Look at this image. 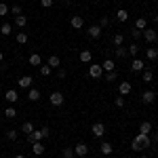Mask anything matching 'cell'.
Wrapping results in <instances>:
<instances>
[{
  "instance_id": "28",
  "label": "cell",
  "mask_w": 158,
  "mask_h": 158,
  "mask_svg": "<svg viewBox=\"0 0 158 158\" xmlns=\"http://www.w3.org/2000/svg\"><path fill=\"white\" fill-rule=\"evenodd\" d=\"M103 78H106V82H114V80L118 78V72H116V70H112V72H106V74H103Z\"/></svg>"
},
{
  "instance_id": "29",
  "label": "cell",
  "mask_w": 158,
  "mask_h": 158,
  "mask_svg": "<svg viewBox=\"0 0 158 158\" xmlns=\"http://www.w3.org/2000/svg\"><path fill=\"white\" fill-rule=\"evenodd\" d=\"M4 116H6L9 120H13V118H17V110L13 108V106H9V108L4 110Z\"/></svg>"
},
{
  "instance_id": "39",
  "label": "cell",
  "mask_w": 158,
  "mask_h": 158,
  "mask_svg": "<svg viewBox=\"0 0 158 158\" xmlns=\"http://www.w3.org/2000/svg\"><path fill=\"white\" fill-rule=\"evenodd\" d=\"M122 42H124V36H122V34H116V36H114V44H116V47H122Z\"/></svg>"
},
{
  "instance_id": "44",
  "label": "cell",
  "mask_w": 158,
  "mask_h": 158,
  "mask_svg": "<svg viewBox=\"0 0 158 158\" xmlns=\"http://www.w3.org/2000/svg\"><path fill=\"white\" fill-rule=\"evenodd\" d=\"M57 76H59V78H65V76H68V72H65L63 68H57Z\"/></svg>"
},
{
  "instance_id": "8",
  "label": "cell",
  "mask_w": 158,
  "mask_h": 158,
  "mask_svg": "<svg viewBox=\"0 0 158 158\" xmlns=\"http://www.w3.org/2000/svg\"><path fill=\"white\" fill-rule=\"evenodd\" d=\"M70 25H72L74 30H82V27H85V19H82L80 15H74L72 19H70Z\"/></svg>"
},
{
  "instance_id": "23",
  "label": "cell",
  "mask_w": 158,
  "mask_h": 158,
  "mask_svg": "<svg viewBox=\"0 0 158 158\" xmlns=\"http://www.w3.org/2000/svg\"><path fill=\"white\" fill-rule=\"evenodd\" d=\"M0 34H2V36H11L13 34V25L11 23H2L0 25Z\"/></svg>"
},
{
  "instance_id": "48",
  "label": "cell",
  "mask_w": 158,
  "mask_h": 158,
  "mask_svg": "<svg viewBox=\"0 0 158 158\" xmlns=\"http://www.w3.org/2000/svg\"><path fill=\"white\" fill-rule=\"evenodd\" d=\"M15 158H25V156L23 154H15Z\"/></svg>"
},
{
  "instance_id": "10",
  "label": "cell",
  "mask_w": 158,
  "mask_h": 158,
  "mask_svg": "<svg viewBox=\"0 0 158 158\" xmlns=\"http://www.w3.org/2000/svg\"><path fill=\"white\" fill-rule=\"evenodd\" d=\"M141 36L146 38V42H150V44H152V42H156V38H158V34H156V30H143V34H141Z\"/></svg>"
},
{
  "instance_id": "33",
  "label": "cell",
  "mask_w": 158,
  "mask_h": 158,
  "mask_svg": "<svg viewBox=\"0 0 158 158\" xmlns=\"http://www.w3.org/2000/svg\"><path fill=\"white\" fill-rule=\"evenodd\" d=\"M152 78H154V74L150 72V70H143V72H141V80H143V82H152Z\"/></svg>"
},
{
  "instance_id": "12",
  "label": "cell",
  "mask_w": 158,
  "mask_h": 158,
  "mask_svg": "<svg viewBox=\"0 0 158 158\" xmlns=\"http://www.w3.org/2000/svg\"><path fill=\"white\" fill-rule=\"evenodd\" d=\"M141 101H143V103H148V106H150V103H154V101H156V93H154V91H143Z\"/></svg>"
},
{
  "instance_id": "32",
  "label": "cell",
  "mask_w": 158,
  "mask_h": 158,
  "mask_svg": "<svg viewBox=\"0 0 158 158\" xmlns=\"http://www.w3.org/2000/svg\"><path fill=\"white\" fill-rule=\"evenodd\" d=\"M51 72H53V68H51L49 63L40 65V76H51Z\"/></svg>"
},
{
  "instance_id": "47",
  "label": "cell",
  "mask_w": 158,
  "mask_h": 158,
  "mask_svg": "<svg viewBox=\"0 0 158 158\" xmlns=\"http://www.w3.org/2000/svg\"><path fill=\"white\" fill-rule=\"evenodd\" d=\"M2 59H4V53H2V51H0V63H2Z\"/></svg>"
},
{
  "instance_id": "41",
  "label": "cell",
  "mask_w": 158,
  "mask_h": 158,
  "mask_svg": "<svg viewBox=\"0 0 158 158\" xmlns=\"http://www.w3.org/2000/svg\"><path fill=\"white\" fill-rule=\"evenodd\" d=\"M141 34H143L141 30H135V27H133V30H131V36H133L135 40H137V38H141Z\"/></svg>"
},
{
  "instance_id": "6",
  "label": "cell",
  "mask_w": 158,
  "mask_h": 158,
  "mask_svg": "<svg viewBox=\"0 0 158 158\" xmlns=\"http://www.w3.org/2000/svg\"><path fill=\"white\" fill-rule=\"evenodd\" d=\"M86 34H89V38L97 40V38L101 36V27H99L97 23H95V25H89V27H86Z\"/></svg>"
},
{
  "instance_id": "31",
  "label": "cell",
  "mask_w": 158,
  "mask_h": 158,
  "mask_svg": "<svg viewBox=\"0 0 158 158\" xmlns=\"http://www.w3.org/2000/svg\"><path fill=\"white\" fill-rule=\"evenodd\" d=\"M32 131H34V124H32V122H23V124H21V133L30 135Z\"/></svg>"
},
{
  "instance_id": "3",
  "label": "cell",
  "mask_w": 158,
  "mask_h": 158,
  "mask_svg": "<svg viewBox=\"0 0 158 158\" xmlns=\"http://www.w3.org/2000/svg\"><path fill=\"white\" fill-rule=\"evenodd\" d=\"M91 133H93V137L101 139V137L106 135V124H103V122H95V124L91 127Z\"/></svg>"
},
{
  "instance_id": "49",
  "label": "cell",
  "mask_w": 158,
  "mask_h": 158,
  "mask_svg": "<svg viewBox=\"0 0 158 158\" xmlns=\"http://www.w3.org/2000/svg\"><path fill=\"white\" fill-rule=\"evenodd\" d=\"M154 21H156V25H158V15H156V17H154Z\"/></svg>"
},
{
  "instance_id": "52",
  "label": "cell",
  "mask_w": 158,
  "mask_h": 158,
  "mask_svg": "<svg viewBox=\"0 0 158 158\" xmlns=\"http://www.w3.org/2000/svg\"><path fill=\"white\" fill-rule=\"evenodd\" d=\"M0 89H2V82H0Z\"/></svg>"
},
{
  "instance_id": "27",
  "label": "cell",
  "mask_w": 158,
  "mask_h": 158,
  "mask_svg": "<svg viewBox=\"0 0 158 158\" xmlns=\"http://www.w3.org/2000/svg\"><path fill=\"white\" fill-rule=\"evenodd\" d=\"M25 23H27L25 15H17V17H15V27H25Z\"/></svg>"
},
{
  "instance_id": "25",
  "label": "cell",
  "mask_w": 158,
  "mask_h": 158,
  "mask_svg": "<svg viewBox=\"0 0 158 158\" xmlns=\"http://www.w3.org/2000/svg\"><path fill=\"white\" fill-rule=\"evenodd\" d=\"M47 63H49L51 68L55 70V68H59V65H61V59H59V57H57V55H51V57H49V61H47Z\"/></svg>"
},
{
  "instance_id": "1",
  "label": "cell",
  "mask_w": 158,
  "mask_h": 158,
  "mask_svg": "<svg viewBox=\"0 0 158 158\" xmlns=\"http://www.w3.org/2000/svg\"><path fill=\"white\" fill-rule=\"evenodd\" d=\"M133 150L135 152H141V150H146V148L152 146V139H150V135H143V133H137L133 137Z\"/></svg>"
},
{
  "instance_id": "34",
  "label": "cell",
  "mask_w": 158,
  "mask_h": 158,
  "mask_svg": "<svg viewBox=\"0 0 158 158\" xmlns=\"http://www.w3.org/2000/svg\"><path fill=\"white\" fill-rule=\"evenodd\" d=\"M127 55H129V51L124 49V47H116V57H118V59L127 57Z\"/></svg>"
},
{
  "instance_id": "9",
  "label": "cell",
  "mask_w": 158,
  "mask_h": 158,
  "mask_svg": "<svg viewBox=\"0 0 158 158\" xmlns=\"http://www.w3.org/2000/svg\"><path fill=\"white\" fill-rule=\"evenodd\" d=\"M131 91H133V86H131V82H129V80H122L120 85H118V93H120L122 97H124V95H129Z\"/></svg>"
},
{
  "instance_id": "17",
  "label": "cell",
  "mask_w": 158,
  "mask_h": 158,
  "mask_svg": "<svg viewBox=\"0 0 158 158\" xmlns=\"http://www.w3.org/2000/svg\"><path fill=\"white\" fill-rule=\"evenodd\" d=\"M112 152H114V146H112L110 141H101V154H103V156H110Z\"/></svg>"
},
{
  "instance_id": "22",
  "label": "cell",
  "mask_w": 158,
  "mask_h": 158,
  "mask_svg": "<svg viewBox=\"0 0 158 158\" xmlns=\"http://www.w3.org/2000/svg\"><path fill=\"white\" fill-rule=\"evenodd\" d=\"M146 57L150 61H156L158 59V49H156V47H150V49L146 51Z\"/></svg>"
},
{
  "instance_id": "42",
  "label": "cell",
  "mask_w": 158,
  "mask_h": 158,
  "mask_svg": "<svg viewBox=\"0 0 158 158\" xmlns=\"http://www.w3.org/2000/svg\"><path fill=\"white\" fill-rule=\"evenodd\" d=\"M53 2H55V0H40V4H42L44 9H51V6H53Z\"/></svg>"
},
{
  "instance_id": "19",
  "label": "cell",
  "mask_w": 158,
  "mask_h": 158,
  "mask_svg": "<svg viewBox=\"0 0 158 158\" xmlns=\"http://www.w3.org/2000/svg\"><path fill=\"white\" fill-rule=\"evenodd\" d=\"M27 99H30V101H38V99H40V91L34 89V86L27 89Z\"/></svg>"
},
{
  "instance_id": "5",
  "label": "cell",
  "mask_w": 158,
  "mask_h": 158,
  "mask_svg": "<svg viewBox=\"0 0 158 158\" xmlns=\"http://www.w3.org/2000/svg\"><path fill=\"white\" fill-rule=\"evenodd\" d=\"M72 150H74V156H80V158H85L89 154V146L86 143H76Z\"/></svg>"
},
{
  "instance_id": "16",
  "label": "cell",
  "mask_w": 158,
  "mask_h": 158,
  "mask_svg": "<svg viewBox=\"0 0 158 158\" xmlns=\"http://www.w3.org/2000/svg\"><path fill=\"white\" fill-rule=\"evenodd\" d=\"M32 152H34L36 156H42V154H44V143H42V141H36V143H32Z\"/></svg>"
},
{
  "instance_id": "35",
  "label": "cell",
  "mask_w": 158,
  "mask_h": 158,
  "mask_svg": "<svg viewBox=\"0 0 158 158\" xmlns=\"http://www.w3.org/2000/svg\"><path fill=\"white\" fill-rule=\"evenodd\" d=\"M9 11H11V9H9V4H6V2H0V17H6Z\"/></svg>"
},
{
  "instance_id": "53",
  "label": "cell",
  "mask_w": 158,
  "mask_h": 158,
  "mask_svg": "<svg viewBox=\"0 0 158 158\" xmlns=\"http://www.w3.org/2000/svg\"><path fill=\"white\" fill-rule=\"evenodd\" d=\"M68 158H74V156H68Z\"/></svg>"
},
{
  "instance_id": "54",
  "label": "cell",
  "mask_w": 158,
  "mask_h": 158,
  "mask_svg": "<svg viewBox=\"0 0 158 158\" xmlns=\"http://www.w3.org/2000/svg\"><path fill=\"white\" fill-rule=\"evenodd\" d=\"M141 158H148V156H141Z\"/></svg>"
},
{
  "instance_id": "11",
  "label": "cell",
  "mask_w": 158,
  "mask_h": 158,
  "mask_svg": "<svg viewBox=\"0 0 158 158\" xmlns=\"http://www.w3.org/2000/svg\"><path fill=\"white\" fill-rule=\"evenodd\" d=\"M32 85H34V78H32V76L25 74V76L19 78V86H21V89H32Z\"/></svg>"
},
{
  "instance_id": "13",
  "label": "cell",
  "mask_w": 158,
  "mask_h": 158,
  "mask_svg": "<svg viewBox=\"0 0 158 158\" xmlns=\"http://www.w3.org/2000/svg\"><path fill=\"white\" fill-rule=\"evenodd\" d=\"M143 68H146V61H143V59H137V57H135L133 63H131V70H133V72H143Z\"/></svg>"
},
{
  "instance_id": "37",
  "label": "cell",
  "mask_w": 158,
  "mask_h": 158,
  "mask_svg": "<svg viewBox=\"0 0 158 158\" xmlns=\"http://www.w3.org/2000/svg\"><path fill=\"white\" fill-rule=\"evenodd\" d=\"M127 51H129V55H133V57H135V55L139 53V47H137V42H133V44H131V47H129Z\"/></svg>"
},
{
  "instance_id": "36",
  "label": "cell",
  "mask_w": 158,
  "mask_h": 158,
  "mask_svg": "<svg viewBox=\"0 0 158 158\" xmlns=\"http://www.w3.org/2000/svg\"><path fill=\"white\" fill-rule=\"evenodd\" d=\"M17 42H19V44H25V42H27V34H25V32H17Z\"/></svg>"
},
{
  "instance_id": "40",
  "label": "cell",
  "mask_w": 158,
  "mask_h": 158,
  "mask_svg": "<svg viewBox=\"0 0 158 158\" xmlns=\"http://www.w3.org/2000/svg\"><path fill=\"white\" fill-rule=\"evenodd\" d=\"M40 133H42V139H49V137H51V129H49V127H42Z\"/></svg>"
},
{
  "instance_id": "21",
  "label": "cell",
  "mask_w": 158,
  "mask_h": 158,
  "mask_svg": "<svg viewBox=\"0 0 158 158\" xmlns=\"http://www.w3.org/2000/svg\"><path fill=\"white\" fill-rule=\"evenodd\" d=\"M101 68H103V72H112V70H116V61L106 59L103 63H101Z\"/></svg>"
},
{
  "instance_id": "4",
  "label": "cell",
  "mask_w": 158,
  "mask_h": 158,
  "mask_svg": "<svg viewBox=\"0 0 158 158\" xmlns=\"http://www.w3.org/2000/svg\"><path fill=\"white\" fill-rule=\"evenodd\" d=\"M89 76L95 78V80H99V78L103 76V68H101L99 63H91V68H89Z\"/></svg>"
},
{
  "instance_id": "26",
  "label": "cell",
  "mask_w": 158,
  "mask_h": 158,
  "mask_svg": "<svg viewBox=\"0 0 158 158\" xmlns=\"http://www.w3.org/2000/svg\"><path fill=\"white\" fill-rule=\"evenodd\" d=\"M146 27H148V21H146V17H139V19L135 21V30H141V32H143Z\"/></svg>"
},
{
  "instance_id": "51",
  "label": "cell",
  "mask_w": 158,
  "mask_h": 158,
  "mask_svg": "<svg viewBox=\"0 0 158 158\" xmlns=\"http://www.w3.org/2000/svg\"><path fill=\"white\" fill-rule=\"evenodd\" d=\"M2 2H11V0H2Z\"/></svg>"
},
{
  "instance_id": "18",
  "label": "cell",
  "mask_w": 158,
  "mask_h": 158,
  "mask_svg": "<svg viewBox=\"0 0 158 158\" xmlns=\"http://www.w3.org/2000/svg\"><path fill=\"white\" fill-rule=\"evenodd\" d=\"M78 57H80L82 63H91V61H93V53L85 49V51H80V55H78Z\"/></svg>"
},
{
  "instance_id": "20",
  "label": "cell",
  "mask_w": 158,
  "mask_h": 158,
  "mask_svg": "<svg viewBox=\"0 0 158 158\" xmlns=\"http://www.w3.org/2000/svg\"><path fill=\"white\" fill-rule=\"evenodd\" d=\"M150 131H152V122H150V120H143L141 124H139V133L150 135Z\"/></svg>"
},
{
  "instance_id": "43",
  "label": "cell",
  "mask_w": 158,
  "mask_h": 158,
  "mask_svg": "<svg viewBox=\"0 0 158 158\" xmlns=\"http://www.w3.org/2000/svg\"><path fill=\"white\" fill-rule=\"evenodd\" d=\"M108 23H110V19H108V17H101V21H99L97 25H99V27H106Z\"/></svg>"
},
{
  "instance_id": "7",
  "label": "cell",
  "mask_w": 158,
  "mask_h": 158,
  "mask_svg": "<svg viewBox=\"0 0 158 158\" xmlns=\"http://www.w3.org/2000/svg\"><path fill=\"white\" fill-rule=\"evenodd\" d=\"M4 99L9 101V106H15V103H17V99H19V95H17V91H15V89H9V91L4 93Z\"/></svg>"
},
{
  "instance_id": "45",
  "label": "cell",
  "mask_w": 158,
  "mask_h": 158,
  "mask_svg": "<svg viewBox=\"0 0 158 158\" xmlns=\"http://www.w3.org/2000/svg\"><path fill=\"white\" fill-rule=\"evenodd\" d=\"M68 156H74V150H72V148H68V150H63V158H68Z\"/></svg>"
},
{
  "instance_id": "14",
  "label": "cell",
  "mask_w": 158,
  "mask_h": 158,
  "mask_svg": "<svg viewBox=\"0 0 158 158\" xmlns=\"http://www.w3.org/2000/svg\"><path fill=\"white\" fill-rule=\"evenodd\" d=\"M27 63H30V65H34V68H36V65H42V57H40L38 53H32V55L27 57Z\"/></svg>"
},
{
  "instance_id": "46",
  "label": "cell",
  "mask_w": 158,
  "mask_h": 158,
  "mask_svg": "<svg viewBox=\"0 0 158 158\" xmlns=\"http://www.w3.org/2000/svg\"><path fill=\"white\" fill-rule=\"evenodd\" d=\"M11 13H15V17H17V15H21L23 11H21V6H13V9H11Z\"/></svg>"
},
{
  "instance_id": "38",
  "label": "cell",
  "mask_w": 158,
  "mask_h": 158,
  "mask_svg": "<svg viewBox=\"0 0 158 158\" xmlns=\"http://www.w3.org/2000/svg\"><path fill=\"white\" fill-rule=\"evenodd\" d=\"M114 103H116V108H124V103H127V101H124V97H122V95H118V97L114 99Z\"/></svg>"
},
{
  "instance_id": "2",
  "label": "cell",
  "mask_w": 158,
  "mask_h": 158,
  "mask_svg": "<svg viewBox=\"0 0 158 158\" xmlns=\"http://www.w3.org/2000/svg\"><path fill=\"white\" fill-rule=\"evenodd\" d=\"M49 99H51V106H53V108H61V106H63V101H65L63 93H59V91H53Z\"/></svg>"
},
{
  "instance_id": "24",
  "label": "cell",
  "mask_w": 158,
  "mask_h": 158,
  "mask_svg": "<svg viewBox=\"0 0 158 158\" xmlns=\"http://www.w3.org/2000/svg\"><path fill=\"white\" fill-rule=\"evenodd\" d=\"M116 19H118L120 23H124V21L129 19V11H124V9H118V13H116Z\"/></svg>"
},
{
  "instance_id": "15",
  "label": "cell",
  "mask_w": 158,
  "mask_h": 158,
  "mask_svg": "<svg viewBox=\"0 0 158 158\" xmlns=\"http://www.w3.org/2000/svg\"><path fill=\"white\" fill-rule=\"evenodd\" d=\"M27 141H30V143H36V141H42V133H40V131H36V129H34V131H32V133L27 135Z\"/></svg>"
},
{
  "instance_id": "55",
  "label": "cell",
  "mask_w": 158,
  "mask_h": 158,
  "mask_svg": "<svg viewBox=\"0 0 158 158\" xmlns=\"http://www.w3.org/2000/svg\"><path fill=\"white\" fill-rule=\"evenodd\" d=\"M156 150H158V146H156Z\"/></svg>"
},
{
  "instance_id": "30",
  "label": "cell",
  "mask_w": 158,
  "mask_h": 158,
  "mask_svg": "<svg viewBox=\"0 0 158 158\" xmlns=\"http://www.w3.org/2000/svg\"><path fill=\"white\" fill-rule=\"evenodd\" d=\"M17 135H19L17 129H9V131H6V139H9V141H17Z\"/></svg>"
},
{
  "instance_id": "50",
  "label": "cell",
  "mask_w": 158,
  "mask_h": 158,
  "mask_svg": "<svg viewBox=\"0 0 158 158\" xmlns=\"http://www.w3.org/2000/svg\"><path fill=\"white\" fill-rule=\"evenodd\" d=\"M57 2H70V0H57Z\"/></svg>"
}]
</instances>
